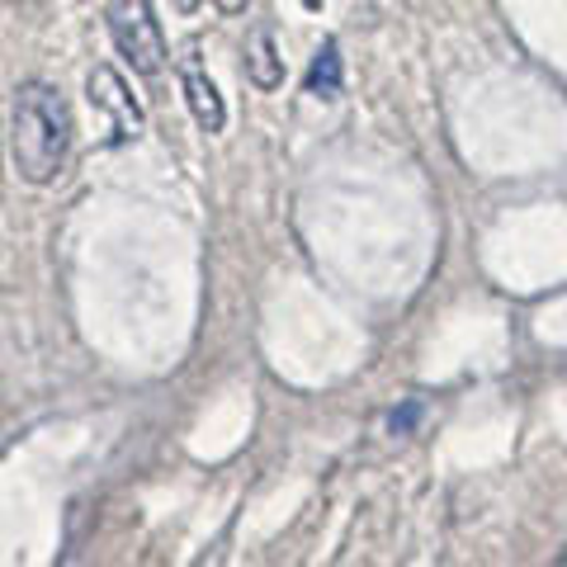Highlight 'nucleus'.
<instances>
[{"mask_svg":"<svg viewBox=\"0 0 567 567\" xmlns=\"http://www.w3.org/2000/svg\"><path fill=\"white\" fill-rule=\"evenodd\" d=\"M71 104L52 81H24L10 104V156L29 185H52L71 152Z\"/></svg>","mask_w":567,"mask_h":567,"instance_id":"f257e3e1","label":"nucleus"},{"mask_svg":"<svg viewBox=\"0 0 567 567\" xmlns=\"http://www.w3.org/2000/svg\"><path fill=\"white\" fill-rule=\"evenodd\" d=\"M104 20H110L114 48L133 62V71L156 76V71L166 66V33L156 24L152 0H110V6H104Z\"/></svg>","mask_w":567,"mask_h":567,"instance_id":"f03ea898","label":"nucleus"},{"mask_svg":"<svg viewBox=\"0 0 567 567\" xmlns=\"http://www.w3.org/2000/svg\"><path fill=\"white\" fill-rule=\"evenodd\" d=\"M85 95H91L95 110L110 114V142H128L142 128L137 100L128 95V85H123V76L114 66H95L91 76H85Z\"/></svg>","mask_w":567,"mask_h":567,"instance_id":"7ed1b4c3","label":"nucleus"},{"mask_svg":"<svg viewBox=\"0 0 567 567\" xmlns=\"http://www.w3.org/2000/svg\"><path fill=\"white\" fill-rule=\"evenodd\" d=\"M181 91H185V104H189V114L194 123H199L204 133H223V123H227V104L218 95V85H213L208 76V66L199 62V48H185V58H181Z\"/></svg>","mask_w":567,"mask_h":567,"instance_id":"20e7f679","label":"nucleus"},{"mask_svg":"<svg viewBox=\"0 0 567 567\" xmlns=\"http://www.w3.org/2000/svg\"><path fill=\"white\" fill-rule=\"evenodd\" d=\"M246 81L260 85V91H279V81H284V62L275 52L270 24H256L251 39H246Z\"/></svg>","mask_w":567,"mask_h":567,"instance_id":"39448f33","label":"nucleus"},{"mask_svg":"<svg viewBox=\"0 0 567 567\" xmlns=\"http://www.w3.org/2000/svg\"><path fill=\"white\" fill-rule=\"evenodd\" d=\"M308 95L317 100H341V85H346V71H341V43L322 39V48L312 52V66H308Z\"/></svg>","mask_w":567,"mask_h":567,"instance_id":"423d86ee","label":"nucleus"},{"mask_svg":"<svg viewBox=\"0 0 567 567\" xmlns=\"http://www.w3.org/2000/svg\"><path fill=\"white\" fill-rule=\"evenodd\" d=\"M218 10H223V14H241L246 0H218Z\"/></svg>","mask_w":567,"mask_h":567,"instance_id":"0eeeda50","label":"nucleus"},{"mask_svg":"<svg viewBox=\"0 0 567 567\" xmlns=\"http://www.w3.org/2000/svg\"><path fill=\"white\" fill-rule=\"evenodd\" d=\"M298 6H303L308 14H322V6H327V0H298Z\"/></svg>","mask_w":567,"mask_h":567,"instance_id":"6e6552de","label":"nucleus"},{"mask_svg":"<svg viewBox=\"0 0 567 567\" xmlns=\"http://www.w3.org/2000/svg\"><path fill=\"white\" fill-rule=\"evenodd\" d=\"M171 6L181 10V14H189V10H199V0H171Z\"/></svg>","mask_w":567,"mask_h":567,"instance_id":"1a4fd4ad","label":"nucleus"}]
</instances>
